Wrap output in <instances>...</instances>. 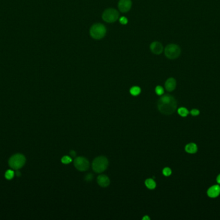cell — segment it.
Wrapping results in <instances>:
<instances>
[{"instance_id": "4316f807", "label": "cell", "mask_w": 220, "mask_h": 220, "mask_svg": "<svg viewBox=\"0 0 220 220\" xmlns=\"http://www.w3.org/2000/svg\"><path fill=\"white\" fill-rule=\"evenodd\" d=\"M16 175L17 176H20L21 175V173L20 172L17 171V172H16Z\"/></svg>"}, {"instance_id": "2e32d148", "label": "cell", "mask_w": 220, "mask_h": 220, "mask_svg": "<svg viewBox=\"0 0 220 220\" xmlns=\"http://www.w3.org/2000/svg\"><path fill=\"white\" fill-rule=\"evenodd\" d=\"M178 114H180V115L182 117H186V116L188 115V114H189V110H188L187 109L184 108V107H181V108H180V109L178 110Z\"/></svg>"}, {"instance_id": "d6986e66", "label": "cell", "mask_w": 220, "mask_h": 220, "mask_svg": "<svg viewBox=\"0 0 220 220\" xmlns=\"http://www.w3.org/2000/svg\"><path fill=\"white\" fill-rule=\"evenodd\" d=\"M155 92L156 93L158 94V95H162L164 92V90L163 89V87L160 86V85H158L157 86L156 88H155Z\"/></svg>"}, {"instance_id": "7a4b0ae2", "label": "cell", "mask_w": 220, "mask_h": 220, "mask_svg": "<svg viewBox=\"0 0 220 220\" xmlns=\"http://www.w3.org/2000/svg\"><path fill=\"white\" fill-rule=\"evenodd\" d=\"M90 34L93 39L101 40L106 36V28L102 23H95L90 28Z\"/></svg>"}, {"instance_id": "e0dca14e", "label": "cell", "mask_w": 220, "mask_h": 220, "mask_svg": "<svg viewBox=\"0 0 220 220\" xmlns=\"http://www.w3.org/2000/svg\"><path fill=\"white\" fill-rule=\"evenodd\" d=\"M14 176V172L12 170H8L5 172V178L7 180H11Z\"/></svg>"}, {"instance_id": "9c48e42d", "label": "cell", "mask_w": 220, "mask_h": 220, "mask_svg": "<svg viewBox=\"0 0 220 220\" xmlns=\"http://www.w3.org/2000/svg\"><path fill=\"white\" fill-rule=\"evenodd\" d=\"M150 50L155 54H160L163 52L164 47L161 43L154 41L150 45Z\"/></svg>"}, {"instance_id": "d4e9b609", "label": "cell", "mask_w": 220, "mask_h": 220, "mask_svg": "<svg viewBox=\"0 0 220 220\" xmlns=\"http://www.w3.org/2000/svg\"><path fill=\"white\" fill-rule=\"evenodd\" d=\"M216 181L218 182V183L220 184V174H219L218 176V177H217V179H216Z\"/></svg>"}, {"instance_id": "6da1fadb", "label": "cell", "mask_w": 220, "mask_h": 220, "mask_svg": "<svg viewBox=\"0 0 220 220\" xmlns=\"http://www.w3.org/2000/svg\"><path fill=\"white\" fill-rule=\"evenodd\" d=\"M159 111L165 115H171L177 108V102L174 97L167 94L162 96L157 103Z\"/></svg>"}, {"instance_id": "9a60e30c", "label": "cell", "mask_w": 220, "mask_h": 220, "mask_svg": "<svg viewBox=\"0 0 220 220\" xmlns=\"http://www.w3.org/2000/svg\"><path fill=\"white\" fill-rule=\"evenodd\" d=\"M140 92H141V89H140V87H138L137 86L133 87L130 89V93L135 96H138L140 93Z\"/></svg>"}, {"instance_id": "277c9868", "label": "cell", "mask_w": 220, "mask_h": 220, "mask_svg": "<svg viewBox=\"0 0 220 220\" xmlns=\"http://www.w3.org/2000/svg\"><path fill=\"white\" fill-rule=\"evenodd\" d=\"M26 158L21 154H16L13 155L8 161V165L12 169L18 170L25 164Z\"/></svg>"}, {"instance_id": "52a82bcc", "label": "cell", "mask_w": 220, "mask_h": 220, "mask_svg": "<svg viewBox=\"0 0 220 220\" xmlns=\"http://www.w3.org/2000/svg\"><path fill=\"white\" fill-rule=\"evenodd\" d=\"M74 164L75 168L79 171H86L90 168V162L84 157H76Z\"/></svg>"}, {"instance_id": "5bb4252c", "label": "cell", "mask_w": 220, "mask_h": 220, "mask_svg": "<svg viewBox=\"0 0 220 220\" xmlns=\"http://www.w3.org/2000/svg\"><path fill=\"white\" fill-rule=\"evenodd\" d=\"M145 185L149 189H154L156 186V182L151 178L147 179L145 181Z\"/></svg>"}, {"instance_id": "44dd1931", "label": "cell", "mask_w": 220, "mask_h": 220, "mask_svg": "<svg viewBox=\"0 0 220 220\" xmlns=\"http://www.w3.org/2000/svg\"><path fill=\"white\" fill-rule=\"evenodd\" d=\"M119 21H120V23L121 24H122V25H126L128 23V19L124 16L121 17L120 18V20H119Z\"/></svg>"}, {"instance_id": "ac0fdd59", "label": "cell", "mask_w": 220, "mask_h": 220, "mask_svg": "<svg viewBox=\"0 0 220 220\" xmlns=\"http://www.w3.org/2000/svg\"><path fill=\"white\" fill-rule=\"evenodd\" d=\"M61 161L64 164H69L72 161V160L70 157L68 156H65L62 157V159H61Z\"/></svg>"}, {"instance_id": "ba28073f", "label": "cell", "mask_w": 220, "mask_h": 220, "mask_svg": "<svg viewBox=\"0 0 220 220\" xmlns=\"http://www.w3.org/2000/svg\"><path fill=\"white\" fill-rule=\"evenodd\" d=\"M131 0H120L118 4L119 9L122 13L128 12L131 9Z\"/></svg>"}, {"instance_id": "8fae6325", "label": "cell", "mask_w": 220, "mask_h": 220, "mask_svg": "<svg viewBox=\"0 0 220 220\" xmlns=\"http://www.w3.org/2000/svg\"><path fill=\"white\" fill-rule=\"evenodd\" d=\"M97 183L102 187H106L110 184V180L107 176L102 174L97 178Z\"/></svg>"}, {"instance_id": "4fadbf2b", "label": "cell", "mask_w": 220, "mask_h": 220, "mask_svg": "<svg viewBox=\"0 0 220 220\" xmlns=\"http://www.w3.org/2000/svg\"><path fill=\"white\" fill-rule=\"evenodd\" d=\"M186 151L189 154H195L198 151V147L194 143H191L186 146Z\"/></svg>"}, {"instance_id": "484cf974", "label": "cell", "mask_w": 220, "mask_h": 220, "mask_svg": "<svg viewBox=\"0 0 220 220\" xmlns=\"http://www.w3.org/2000/svg\"><path fill=\"white\" fill-rule=\"evenodd\" d=\"M143 220H149L150 219V218H149L148 216H145L143 218H142Z\"/></svg>"}, {"instance_id": "7402d4cb", "label": "cell", "mask_w": 220, "mask_h": 220, "mask_svg": "<svg viewBox=\"0 0 220 220\" xmlns=\"http://www.w3.org/2000/svg\"><path fill=\"white\" fill-rule=\"evenodd\" d=\"M191 114H192V116H198V114H200V111H199L198 109H192V110L191 111Z\"/></svg>"}, {"instance_id": "7c38bea8", "label": "cell", "mask_w": 220, "mask_h": 220, "mask_svg": "<svg viewBox=\"0 0 220 220\" xmlns=\"http://www.w3.org/2000/svg\"><path fill=\"white\" fill-rule=\"evenodd\" d=\"M176 86H177V82L173 77L169 78L165 83V89L169 92L173 91L175 89Z\"/></svg>"}, {"instance_id": "ffe728a7", "label": "cell", "mask_w": 220, "mask_h": 220, "mask_svg": "<svg viewBox=\"0 0 220 220\" xmlns=\"http://www.w3.org/2000/svg\"><path fill=\"white\" fill-rule=\"evenodd\" d=\"M162 172H163V174L164 176H169L172 173V171L170 168H169V167H165V168L164 169Z\"/></svg>"}, {"instance_id": "cb8c5ba5", "label": "cell", "mask_w": 220, "mask_h": 220, "mask_svg": "<svg viewBox=\"0 0 220 220\" xmlns=\"http://www.w3.org/2000/svg\"><path fill=\"white\" fill-rule=\"evenodd\" d=\"M70 156H71L72 157H75V155H76V152L74 151H70Z\"/></svg>"}, {"instance_id": "603a6c76", "label": "cell", "mask_w": 220, "mask_h": 220, "mask_svg": "<svg viewBox=\"0 0 220 220\" xmlns=\"http://www.w3.org/2000/svg\"><path fill=\"white\" fill-rule=\"evenodd\" d=\"M93 179V175L92 174H87L85 176V180L88 181H92Z\"/></svg>"}, {"instance_id": "8992f818", "label": "cell", "mask_w": 220, "mask_h": 220, "mask_svg": "<svg viewBox=\"0 0 220 220\" xmlns=\"http://www.w3.org/2000/svg\"><path fill=\"white\" fill-rule=\"evenodd\" d=\"M102 17L104 21L107 23L115 22L119 17V13L114 8H108L102 14Z\"/></svg>"}, {"instance_id": "30bf717a", "label": "cell", "mask_w": 220, "mask_h": 220, "mask_svg": "<svg viewBox=\"0 0 220 220\" xmlns=\"http://www.w3.org/2000/svg\"><path fill=\"white\" fill-rule=\"evenodd\" d=\"M220 194V187L219 185H214L210 187L207 190V195L212 198L218 197Z\"/></svg>"}, {"instance_id": "3957f363", "label": "cell", "mask_w": 220, "mask_h": 220, "mask_svg": "<svg viewBox=\"0 0 220 220\" xmlns=\"http://www.w3.org/2000/svg\"><path fill=\"white\" fill-rule=\"evenodd\" d=\"M108 166V160L104 156L96 157L92 163V169L97 173L104 172Z\"/></svg>"}, {"instance_id": "5b68a950", "label": "cell", "mask_w": 220, "mask_h": 220, "mask_svg": "<svg viewBox=\"0 0 220 220\" xmlns=\"http://www.w3.org/2000/svg\"><path fill=\"white\" fill-rule=\"evenodd\" d=\"M165 56L170 59H174L179 57L181 54L180 47L176 44H169L167 45L164 50Z\"/></svg>"}]
</instances>
